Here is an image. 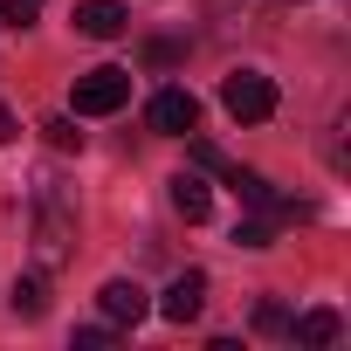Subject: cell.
I'll return each mask as SVG.
<instances>
[{"instance_id":"cell-2","label":"cell","mask_w":351,"mask_h":351,"mask_svg":"<svg viewBox=\"0 0 351 351\" xmlns=\"http://www.w3.org/2000/svg\"><path fill=\"white\" fill-rule=\"evenodd\" d=\"M131 104V69L104 62V69H83L76 76V117H110Z\"/></svg>"},{"instance_id":"cell-1","label":"cell","mask_w":351,"mask_h":351,"mask_svg":"<svg viewBox=\"0 0 351 351\" xmlns=\"http://www.w3.org/2000/svg\"><path fill=\"white\" fill-rule=\"evenodd\" d=\"M69 228H76V221H69L56 180H42V200H35V269H42V276L69 262Z\"/></svg>"},{"instance_id":"cell-5","label":"cell","mask_w":351,"mask_h":351,"mask_svg":"<svg viewBox=\"0 0 351 351\" xmlns=\"http://www.w3.org/2000/svg\"><path fill=\"white\" fill-rule=\"evenodd\" d=\"M200 310H207V276H200V269H186V276L165 282V296H158V317H165V324H193Z\"/></svg>"},{"instance_id":"cell-15","label":"cell","mask_w":351,"mask_h":351,"mask_svg":"<svg viewBox=\"0 0 351 351\" xmlns=\"http://www.w3.org/2000/svg\"><path fill=\"white\" fill-rule=\"evenodd\" d=\"M42 14V0H0V21H14V28H28Z\"/></svg>"},{"instance_id":"cell-16","label":"cell","mask_w":351,"mask_h":351,"mask_svg":"<svg viewBox=\"0 0 351 351\" xmlns=\"http://www.w3.org/2000/svg\"><path fill=\"white\" fill-rule=\"evenodd\" d=\"M110 337H117V324H90V330H76V344H83V351H104Z\"/></svg>"},{"instance_id":"cell-12","label":"cell","mask_w":351,"mask_h":351,"mask_svg":"<svg viewBox=\"0 0 351 351\" xmlns=\"http://www.w3.org/2000/svg\"><path fill=\"white\" fill-rule=\"evenodd\" d=\"M193 158H200L207 172H221V180H234V172H241V165H234V158H228L221 145H207V138H193Z\"/></svg>"},{"instance_id":"cell-13","label":"cell","mask_w":351,"mask_h":351,"mask_svg":"<svg viewBox=\"0 0 351 351\" xmlns=\"http://www.w3.org/2000/svg\"><path fill=\"white\" fill-rule=\"evenodd\" d=\"M255 330H269V337H282V330H289V310H282L276 296H262V303H255Z\"/></svg>"},{"instance_id":"cell-7","label":"cell","mask_w":351,"mask_h":351,"mask_svg":"<svg viewBox=\"0 0 351 351\" xmlns=\"http://www.w3.org/2000/svg\"><path fill=\"white\" fill-rule=\"evenodd\" d=\"M131 28V14L117 8V0H83L76 8V35H90V42H117Z\"/></svg>"},{"instance_id":"cell-17","label":"cell","mask_w":351,"mask_h":351,"mask_svg":"<svg viewBox=\"0 0 351 351\" xmlns=\"http://www.w3.org/2000/svg\"><path fill=\"white\" fill-rule=\"evenodd\" d=\"M14 138H21V124L8 117V104H0V145H14Z\"/></svg>"},{"instance_id":"cell-3","label":"cell","mask_w":351,"mask_h":351,"mask_svg":"<svg viewBox=\"0 0 351 351\" xmlns=\"http://www.w3.org/2000/svg\"><path fill=\"white\" fill-rule=\"evenodd\" d=\"M221 104H228V117L262 124V117H276V83H269L262 69H234V76L221 83Z\"/></svg>"},{"instance_id":"cell-4","label":"cell","mask_w":351,"mask_h":351,"mask_svg":"<svg viewBox=\"0 0 351 351\" xmlns=\"http://www.w3.org/2000/svg\"><path fill=\"white\" fill-rule=\"evenodd\" d=\"M152 131H165V138H186V131H200V97L193 90H180V83H172V90H158L152 97Z\"/></svg>"},{"instance_id":"cell-10","label":"cell","mask_w":351,"mask_h":351,"mask_svg":"<svg viewBox=\"0 0 351 351\" xmlns=\"http://www.w3.org/2000/svg\"><path fill=\"white\" fill-rule=\"evenodd\" d=\"M8 303H14V317H42V310H49V289H42V276H21Z\"/></svg>"},{"instance_id":"cell-9","label":"cell","mask_w":351,"mask_h":351,"mask_svg":"<svg viewBox=\"0 0 351 351\" xmlns=\"http://www.w3.org/2000/svg\"><path fill=\"white\" fill-rule=\"evenodd\" d=\"M337 310H303L296 324H289V337H303V344H337Z\"/></svg>"},{"instance_id":"cell-6","label":"cell","mask_w":351,"mask_h":351,"mask_svg":"<svg viewBox=\"0 0 351 351\" xmlns=\"http://www.w3.org/2000/svg\"><path fill=\"white\" fill-rule=\"evenodd\" d=\"M97 303H104V317H110L117 330H131V324H138V317L152 310V296H145V289H138L131 276H110V282L97 289Z\"/></svg>"},{"instance_id":"cell-11","label":"cell","mask_w":351,"mask_h":351,"mask_svg":"<svg viewBox=\"0 0 351 351\" xmlns=\"http://www.w3.org/2000/svg\"><path fill=\"white\" fill-rule=\"evenodd\" d=\"M180 56H186V42H172V35H152L145 42V62L152 69H180Z\"/></svg>"},{"instance_id":"cell-8","label":"cell","mask_w":351,"mask_h":351,"mask_svg":"<svg viewBox=\"0 0 351 351\" xmlns=\"http://www.w3.org/2000/svg\"><path fill=\"white\" fill-rule=\"evenodd\" d=\"M172 214L180 221H207L214 214V186L200 180V172H172Z\"/></svg>"},{"instance_id":"cell-14","label":"cell","mask_w":351,"mask_h":351,"mask_svg":"<svg viewBox=\"0 0 351 351\" xmlns=\"http://www.w3.org/2000/svg\"><path fill=\"white\" fill-rule=\"evenodd\" d=\"M42 131H49V145H56V152H83V131H76L69 117H49Z\"/></svg>"}]
</instances>
